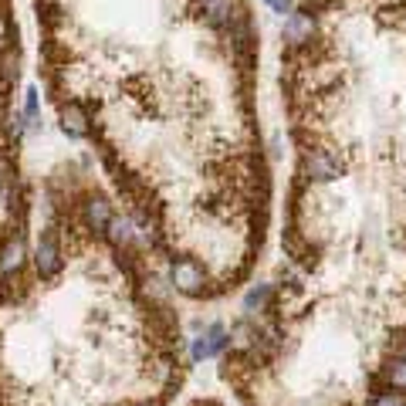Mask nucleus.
<instances>
[{"mask_svg": "<svg viewBox=\"0 0 406 406\" xmlns=\"http://www.w3.org/2000/svg\"><path fill=\"white\" fill-rule=\"evenodd\" d=\"M169 284L180 291V295H190V298H206V295H213V288H210V275L203 271V264L197 257H180V261H173V268H169Z\"/></svg>", "mask_w": 406, "mask_h": 406, "instance_id": "f257e3e1", "label": "nucleus"}, {"mask_svg": "<svg viewBox=\"0 0 406 406\" xmlns=\"http://www.w3.org/2000/svg\"><path fill=\"white\" fill-rule=\"evenodd\" d=\"M298 176H301V183H332L342 176V162L319 146H305L301 162H298Z\"/></svg>", "mask_w": 406, "mask_h": 406, "instance_id": "f03ea898", "label": "nucleus"}, {"mask_svg": "<svg viewBox=\"0 0 406 406\" xmlns=\"http://www.w3.org/2000/svg\"><path fill=\"white\" fill-rule=\"evenodd\" d=\"M281 38H284L288 54H301V51L315 41V14H308V10H291V14L284 17Z\"/></svg>", "mask_w": 406, "mask_h": 406, "instance_id": "7ed1b4c3", "label": "nucleus"}, {"mask_svg": "<svg viewBox=\"0 0 406 406\" xmlns=\"http://www.w3.org/2000/svg\"><path fill=\"white\" fill-rule=\"evenodd\" d=\"M61 247H58V234H54V227H47L44 234H41L38 247H34V271H38V278L44 281H51V278H58L61 275Z\"/></svg>", "mask_w": 406, "mask_h": 406, "instance_id": "20e7f679", "label": "nucleus"}, {"mask_svg": "<svg viewBox=\"0 0 406 406\" xmlns=\"http://www.w3.org/2000/svg\"><path fill=\"white\" fill-rule=\"evenodd\" d=\"M116 213H112V203L105 200V197H85L81 203V220H85V227L92 231V234H105V227H109V220H112Z\"/></svg>", "mask_w": 406, "mask_h": 406, "instance_id": "39448f33", "label": "nucleus"}, {"mask_svg": "<svg viewBox=\"0 0 406 406\" xmlns=\"http://www.w3.org/2000/svg\"><path fill=\"white\" fill-rule=\"evenodd\" d=\"M24 268V237H7L0 247V288Z\"/></svg>", "mask_w": 406, "mask_h": 406, "instance_id": "423d86ee", "label": "nucleus"}, {"mask_svg": "<svg viewBox=\"0 0 406 406\" xmlns=\"http://www.w3.org/2000/svg\"><path fill=\"white\" fill-rule=\"evenodd\" d=\"M61 129H65L72 139H85V136L92 132V119H88V112H85L81 102H75V98L61 102Z\"/></svg>", "mask_w": 406, "mask_h": 406, "instance_id": "0eeeda50", "label": "nucleus"}, {"mask_svg": "<svg viewBox=\"0 0 406 406\" xmlns=\"http://www.w3.org/2000/svg\"><path fill=\"white\" fill-rule=\"evenodd\" d=\"M237 3H241V0H200L203 21H206L213 31H227V24H231Z\"/></svg>", "mask_w": 406, "mask_h": 406, "instance_id": "6e6552de", "label": "nucleus"}, {"mask_svg": "<svg viewBox=\"0 0 406 406\" xmlns=\"http://www.w3.org/2000/svg\"><path fill=\"white\" fill-rule=\"evenodd\" d=\"M105 237H109V244H112L116 250H129L132 241H136V224H132V217H112L109 227H105Z\"/></svg>", "mask_w": 406, "mask_h": 406, "instance_id": "1a4fd4ad", "label": "nucleus"}, {"mask_svg": "<svg viewBox=\"0 0 406 406\" xmlns=\"http://www.w3.org/2000/svg\"><path fill=\"white\" fill-rule=\"evenodd\" d=\"M275 301V284H254L247 295H244V312L254 315V312H268Z\"/></svg>", "mask_w": 406, "mask_h": 406, "instance_id": "9d476101", "label": "nucleus"}, {"mask_svg": "<svg viewBox=\"0 0 406 406\" xmlns=\"http://www.w3.org/2000/svg\"><path fill=\"white\" fill-rule=\"evenodd\" d=\"M21 75V54H17V44H3L0 51V85H14Z\"/></svg>", "mask_w": 406, "mask_h": 406, "instance_id": "9b49d317", "label": "nucleus"}, {"mask_svg": "<svg viewBox=\"0 0 406 406\" xmlns=\"http://www.w3.org/2000/svg\"><path fill=\"white\" fill-rule=\"evenodd\" d=\"M379 379L389 386V389H396V393H406V359H389V363L379 369Z\"/></svg>", "mask_w": 406, "mask_h": 406, "instance_id": "f8f14e48", "label": "nucleus"}, {"mask_svg": "<svg viewBox=\"0 0 406 406\" xmlns=\"http://www.w3.org/2000/svg\"><path fill=\"white\" fill-rule=\"evenodd\" d=\"M369 406H406V393H396V389L383 386V389L369 400Z\"/></svg>", "mask_w": 406, "mask_h": 406, "instance_id": "ddd939ff", "label": "nucleus"}, {"mask_svg": "<svg viewBox=\"0 0 406 406\" xmlns=\"http://www.w3.org/2000/svg\"><path fill=\"white\" fill-rule=\"evenodd\" d=\"M24 119H28V125L31 129H38V88H28L24 92Z\"/></svg>", "mask_w": 406, "mask_h": 406, "instance_id": "4468645a", "label": "nucleus"}, {"mask_svg": "<svg viewBox=\"0 0 406 406\" xmlns=\"http://www.w3.org/2000/svg\"><path fill=\"white\" fill-rule=\"evenodd\" d=\"M271 10H275V14H291V10H295V0H271Z\"/></svg>", "mask_w": 406, "mask_h": 406, "instance_id": "2eb2a0df", "label": "nucleus"}, {"mask_svg": "<svg viewBox=\"0 0 406 406\" xmlns=\"http://www.w3.org/2000/svg\"><path fill=\"white\" fill-rule=\"evenodd\" d=\"M264 3H271V0H264Z\"/></svg>", "mask_w": 406, "mask_h": 406, "instance_id": "dca6fc26", "label": "nucleus"}]
</instances>
